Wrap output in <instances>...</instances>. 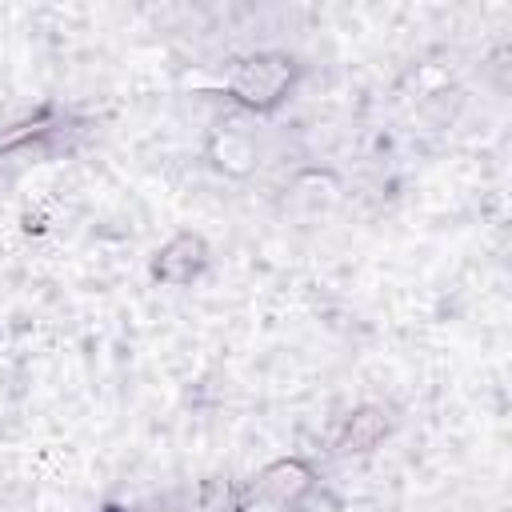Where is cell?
Wrapping results in <instances>:
<instances>
[{"mask_svg": "<svg viewBox=\"0 0 512 512\" xmlns=\"http://www.w3.org/2000/svg\"><path fill=\"white\" fill-rule=\"evenodd\" d=\"M308 468L304 464H296V460H284V464H272L268 472H264V492L272 496V500H280V504H288V500H296L300 492H308Z\"/></svg>", "mask_w": 512, "mask_h": 512, "instance_id": "obj_3", "label": "cell"}, {"mask_svg": "<svg viewBox=\"0 0 512 512\" xmlns=\"http://www.w3.org/2000/svg\"><path fill=\"white\" fill-rule=\"evenodd\" d=\"M204 240L200 236H176L160 256H156V276L168 284H184L204 268Z\"/></svg>", "mask_w": 512, "mask_h": 512, "instance_id": "obj_1", "label": "cell"}, {"mask_svg": "<svg viewBox=\"0 0 512 512\" xmlns=\"http://www.w3.org/2000/svg\"><path fill=\"white\" fill-rule=\"evenodd\" d=\"M284 80H288L284 60H276V64H272V60H252V64L240 72L236 92H240V100H248V104H272V100L280 96Z\"/></svg>", "mask_w": 512, "mask_h": 512, "instance_id": "obj_2", "label": "cell"}, {"mask_svg": "<svg viewBox=\"0 0 512 512\" xmlns=\"http://www.w3.org/2000/svg\"><path fill=\"white\" fill-rule=\"evenodd\" d=\"M380 436H384V416L372 412V408H364V412H356V416L348 420V428H344V436L336 440V448H340V452H368Z\"/></svg>", "mask_w": 512, "mask_h": 512, "instance_id": "obj_4", "label": "cell"}]
</instances>
